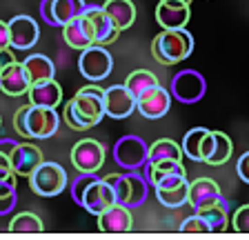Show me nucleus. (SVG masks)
<instances>
[{
  "instance_id": "f8f14e48",
  "label": "nucleus",
  "mask_w": 249,
  "mask_h": 240,
  "mask_svg": "<svg viewBox=\"0 0 249 240\" xmlns=\"http://www.w3.org/2000/svg\"><path fill=\"white\" fill-rule=\"evenodd\" d=\"M171 98H174V96H171L169 89H165L162 85H156V87L147 89L145 94H140L138 98H136V109H138V114L142 116V118L158 120L169 111Z\"/></svg>"
},
{
  "instance_id": "f3484780",
  "label": "nucleus",
  "mask_w": 249,
  "mask_h": 240,
  "mask_svg": "<svg viewBox=\"0 0 249 240\" xmlns=\"http://www.w3.org/2000/svg\"><path fill=\"white\" fill-rule=\"evenodd\" d=\"M31 87V80L25 71V65L9 60V63L2 65V71H0V91L11 98H18V96H25Z\"/></svg>"
},
{
  "instance_id": "c9c22d12",
  "label": "nucleus",
  "mask_w": 249,
  "mask_h": 240,
  "mask_svg": "<svg viewBox=\"0 0 249 240\" xmlns=\"http://www.w3.org/2000/svg\"><path fill=\"white\" fill-rule=\"evenodd\" d=\"M231 227L240 234H249V205H243V207L236 209V214L231 218Z\"/></svg>"
},
{
  "instance_id": "bb28decb",
  "label": "nucleus",
  "mask_w": 249,
  "mask_h": 240,
  "mask_svg": "<svg viewBox=\"0 0 249 240\" xmlns=\"http://www.w3.org/2000/svg\"><path fill=\"white\" fill-rule=\"evenodd\" d=\"M178 173H187L182 160H149L145 165V176L151 187H156L169 176H178Z\"/></svg>"
},
{
  "instance_id": "aec40b11",
  "label": "nucleus",
  "mask_w": 249,
  "mask_h": 240,
  "mask_svg": "<svg viewBox=\"0 0 249 240\" xmlns=\"http://www.w3.org/2000/svg\"><path fill=\"white\" fill-rule=\"evenodd\" d=\"M196 214H200L202 218L207 220L209 229L212 231H225L229 224V205L223 198V193H216L212 198L202 200L198 207H194Z\"/></svg>"
},
{
  "instance_id": "20e7f679",
  "label": "nucleus",
  "mask_w": 249,
  "mask_h": 240,
  "mask_svg": "<svg viewBox=\"0 0 249 240\" xmlns=\"http://www.w3.org/2000/svg\"><path fill=\"white\" fill-rule=\"evenodd\" d=\"M107 183L114 187V193H116V203L124 205L129 209H136L147 200L149 196V180H147L145 173H138L136 171H129L124 169V173H109Z\"/></svg>"
},
{
  "instance_id": "cd10ccee",
  "label": "nucleus",
  "mask_w": 249,
  "mask_h": 240,
  "mask_svg": "<svg viewBox=\"0 0 249 240\" xmlns=\"http://www.w3.org/2000/svg\"><path fill=\"white\" fill-rule=\"evenodd\" d=\"M231 154H233L231 138H229L225 131H213V149L205 162L212 165V167H220V165H225V162L231 158Z\"/></svg>"
},
{
  "instance_id": "39448f33",
  "label": "nucleus",
  "mask_w": 249,
  "mask_h": 240,
  "mask_svg": "<svg viewBox=\"0 0 249 240\" xmlns=\"http://www.w3.org/2000/svg\"><path fill=\"white\" fill-rule=\"evenodd\" d=\"M67 187H69V178L65 167L52 160H42L40 167L29 176V189L36 196H42V198L60 196Z\"/></svg>"
},
{
  "instance_id": "2f4dec72",
  "label": "nucleus",
  "mask_w": 249,
  "mask_h": 240,
  "mask_svg": "<svg viewBox=\"0 0 249 240\" xmlns=\"http://www.w3.org/2000/svg\"><path fill=\"white\" fill-rule=\"evenodd\" d=\"M124 85H127V89L138 98L140 94H145L147 89L156 87V85H160V83H158V78H156V73L147 71V69H136V71H131L129 76H127Z\"/></svg>"
},
{
  "instance_id": "412c9836",
  "label": "nucleus",
  "mask_w": 249,
  "mask_h": 240,
  "mask_svg": "<svg viewBox=\"0 0 249 240\" xmlns=\"http://www.w3.org/2000/svg\"><path fill=\"white\" fill-rule=\"evenodd\" d=\"M62 38L67 42L71 49H78V51H83V49L91 47L96 45V38H93V27L89 22V18L85 14H80L78 18L69 20L67 25H62Z\"/></svg>"
},
{
  "instance_id": "4468645a",
  "label": "nucleus",
  "mask_w": 249,
  "mask_h": 240,
  "mask_svg": "<svg viewBox=\"0 0 249 240\" xmlns=\"http://www.w3.org/2000/svg\"><path fill=\"white\" fill-rule=\"evenodd\" d=\"M192 18V5L185 0H158L156 22L162 29H182Z\"/></svg>"
},
{
  "instance_id": "6ab92c4d",
  "label": "nucleus",
  "mask_w": 249,
  "mask_h": 240,
  "mask_svg": "<svg viewBox=\"0 0 249 240\" xmlns=\"http://www.w3.org/2000/svg\"><path fill=\"white\" fill-rule=\"evenodd\" d=\"M83 14L89 18V22H91V27H93L96 45H111V42L120 36V29L116 27V22L109 18V14L105 11L103 5H87Z\"/></svg>"
},
{
  "instance_id": "423d86ee",
  "label": "nucleus",
  "mask_w": 249,
  "mask_h": 240,
  "mask_svg": "<svg viewBox=\"0 0 249 240\" xmlns=\"http://www.w3.org/2000/svg\"><path fill=\"white\" fill-rule=\"evenodd\" d=\"M114 69V58L109 53L107 45H91L83 49L78 58V71L89 83H103Z\"/></svg>"
},
{
  "instance_id": "1a4fd4ad",
  "label": "nucleus",
  "mask_w": 249,
  "mask_h": 240,
  "mask_svg": "<svg viewBox=\"0 0 249 240\" xmlns=\"http://www.w3.org/2000/svg\"><path fill=\"white\" fill-rule=\"evenodd\" d=\"M105 145L93 138H85L78 140L71 147V165L76 171L80 173H98L100 167L105 165Z\"/></svg>"
},
{
  "instance_id": "9b49d317",
  "label": "nucleus",
  "mask_w": 249,
  "mask_h": 240,
  "mask_svg": "<svg viewBox=\"0 0 249 240\" xmlns=\"http://www.w3.org/2000/svg\"><path fill=\"white\" fill-rule=\"evenodd\" d=\"M154 189H156V200L162 207L178 209L182 205H189V180H187V173L165 178Z\"/></svg>"
},
{
  "instance_id": "a19ab883",
  "label": "nucleus",
  "mask_w": 249,
  "mask_h": 240,
  "mask_svg": "<svg viewBox=\"0 0 249 240\" xmlns=\"http://www.w3.org/2000/svg\"><path fill=\"white\" fill-rule=\"evenodd\" d=\"M0 56H2V53H0ZM2 65H5V63H2V58H0V71H2Z\"/></svg>"
},
{
  "instance_id": "2eb2a0df",
  "label": "nucleus",
  "mask_w": 249,
  "mask_h": 240,
  "mask_svg": "<svg viewBox=\"0 0 249 240\" xmlns=\"http://www.w3.org/2000/svg\"><path fill=\"white\" fill-rule=\"evenodd\" d=\"M105 111L114 120H124L134 114L136 96L127 89V85H111L105 89Z\"/></svg>"
},
{
  "instance_id": "37998d69",
  "label": "nucleus",
  "mask_w": 249,
  "mask_h": 240,
  "mask_svg": "<svg viewBox=\"0 0 249 240\" xmlns=\"http://www.w3.org/2000/svg\"><path fill=\"white\" fill-rule=\"evenodd\" d=\"M0 125H2V118H0Z\"/></svg>"
},
{
  "instance_id": "e433bc0d",
  "label": "nucleus",
  "mask_w": 249,
  "mask_h": 240,
  "mask_svg": "<svg viewBox=\"0 0 249 240\" xmlns=\"http://www.w3.org/2000/svg\"><path fill=\"white\" fill-rule=\"evenodd\" d=\"M236 173H238V178L243 183L249 185V152H245L243 156L238 158V162H236Z\"/></svg>"
},
{
  "instance_id": "7ed1b4c3",
  "label": "nucleus",
  "mask_w": 249,
  "mask_h": 240,
  "mask_svg": "<svg viewBox=\"0 0 249 240\" xmlns=\"http://www.w3.org/2000/svg\"><path fill=\"white\" fill-rule=\"evenodd\" d=\"M194 51V36L192 32H187V27L182 29H162L158 36L151 40V56L156 58V63L171 67L192 56Z\"/></svg>"
},
{
  "instance_id": "a211bd4d",
  "label": "nucleus",
  "mask_w": 249,
  "mask_h": 240,
  "mask_svg": "<svg viewBox=\"0 0 249 240\" xmlns=\"http://www.w3.org/2000/svg\"><path fill=\"white\" fill-rule=\"evenodd\" d=\"M111 205H116L114 187L107 183V178L98 176L91 185H89V189H87V193H85L80 207L87 209L89 214H93V216H100L103 211H107Z\"/></svg>"
},
{
  "instance_id": "4be33fe9",
  "label": "nucleus",
  "mask_w": 249,
  "mask_h": 240,
  "mask_svg": "<svg viewBox=\"0 0 249 240\" xmlns=\"http://www.w3.org/2000/svg\"><path fill=\"white\" fill-rule=\"evenodd\" d=\"M9 158H11V167H14L16 176H27V178L36 171L40 167V162L45 160L42 152L36 145H31V142H18L16 149L9 154Z\"/></svg>"
},
{
  "instance_id": "f03ea898",
  "label": "nucleus",
  "mask_w": 249,
  "mask_h": 240,
  "mask_svg": "<svg viewBox=\"0 0 249 240\" xmlns=\"http://www.w3.org/2000/svg\"><path fill=\"white\" fill-rule=\"evenodd\" d=\"M60 127V116L53 107H38V104H25L16 111L14 116V129L22 138H52Z\"/></svg>"
},
{
  "instance_id": "5701e85b",
  "label": "nucleus",
  "mask_w": 249,
  "mask_h": 240,
  "mask_svg": "<svg viewBox=\"0 0 249 240\" xmlns=\"http://www.w3.org/2000/svg\"><path fill=\"white\" fill-rule=\"evenodd\" d=\"M96 218H98V229L107 231V234H124V231H131V227H134L131 209L120 203L111 205L107 211H103Z\"/></svg>"
},
{
  "instance_id": "a878e982",
  "label": "nucleus",
  "mask_w": 249,
  "mask_h": 240,
  "mask_svg": "<svg viewBox=\"0 0 249 240\" xmlns=\"http://www.w3.org/2000/svg\"><path fill=\"white\" fill-rule=\"evenodd\" d=\"M105 11L109 14V18L116 22L120 32L129 29L136 20V5L131 0H105L103 2Z\"/></svg>"
},
{
  "instance_id": "473e14b6",
  "label": "nucleus",
  "mask_w": 249,
  "mask_h": 240,
  "mask_svg": "<svg viewBox=\"0 0 249 240\" xmlns=\"http://www.w3.org/2000/svg\"><path fill=\"white\" fill-rule=\"evenodd\" d=\"M18 193H16V178L0 180V216H7L16 209Z\"/></svg>"
},
{
  "instance_id": "f704fd0d",
  "label": "nucleus",
  "mask_w": 249,
  "mask_h": 240,
  "mask_svg": "<svg viewBox=\"0 0 249 240\" xmlns=\"http://www.w3.org/2000/svg\"><path fill=\"white\" fill-rule=\"evenodd\" d=\"M178 229H180L182 234H209V231H212L209 229V224H207V220L202 218L200 214H196V211H194L189 218L182 220Z\"/></svg>"
},
{
  "instance_id": "58836bf2",
  "label": "nucleus",
  "mask_w": 249,
  "mask_h": 240,
  "mask_svg": "<svg viewBox=\"0 0 249 240\" xmlns=\"http://www.w3.org/2000/svg\"><path fill=\"white\" fill-rule=\"evenodd\" d=\"M5 178H16V173L11 167V158L0 152V180H5Z\"/></svg>"
},
{
  "instance_id": "7c9ffc66",
  "label": "nucleus",
  "mask_w": 249,
  "mask_h": 240,
  "mask_svg": "<svg viewBox=\"0 0 249 240\" xmlns=\"http://www.w3.org/2000/svg\"><path fill=\"white\" fill-rule=\"evenodd\" d=\"M9 231H14V234H40V231H45V224L36 214L22 211L9 220Z\"/></svg>"
},
{
  "instance_id": "b1692460",
  "label": "nucleus",
  "mask_w": 249,
  "mask_h": 240,
  "mask_svg": "<svg viewBox=\"0 0 249 240\" xmlns=\"http://www.w3.org/2000/svg\"><path fill=\"white\" fill-rule=\"evenodd\" d=\"M27 96H29L31 104H38V107H53V109H56L58 104L62 103V87L53 78L42 80V83L31 85Z\"/></svg>"
},
{
  "instance_id": "393cba45",
  "label": "nucleus",
  "mask_w": 249,
  "mask_h": 240,
  "mask_svg": "<svg viewBox=\"0 0 249 240\" xmlns=\"http://www.w3.org/2000/svg\"><path fill=\"white\" fill-rule=\"evenodd\" d=\"M22 65H25V71L29 76L31 85L42 83V80H52L56 76V65L45 53H31V56H27L22 60Z\"/></svg>"
},
{
  "instance_id": "4c0bfd02",
  "label": "nucleus",
  "mask_w": 249,
  "mask_h": 240,
  "mask_svg": "<svg viewBox=\"0 0 249 240\" xmlns=\"http://www.w3.org/2000/svg\"><path fill=\"white\" fill-rule=\"evenodd\" d=\"M11 49V38H9V22L0 20V53H7Z\"/></svg>"
},
{
  "instance_id": "c85d7f7f",
  "label": "nucleus",
  "mask_w": 249,
  "mask_h": 240,
  "mask_svg": "<svg viewBox=\"0 0 249 240\" xmlns=\"http://www.w3.org/2000/svg\"><path fill=\"white\" fill-rule=\"evenodd\" d=\"M216 193H220V185L216 180H212V178H196V180L189 183V207L192 209L198 207L202 200L212 198Z\"/></svg>"
},
{
  "instance_id": "6e6552de",
  "label": "nucleus",
  "mask_w": 249,
  "mask_h": 240,
  "mask_svg": "<svg viewBox=\"0 0 249 240\" xmlns=\"http://www.w3.org/2000/svg\"><path fill=\"white\" fill-rule=\"evenodd\" d=\"M169 91L174 96V100H178V103L194 104L202 100L205 91H207V83H205V76L196 69H180L171 78Z\"/></svg>"
},
{
  "instance_id": "79ce46f5",
  "label": "nucleus",
  "mask_w": 249,
  "mask_h": 240,
  "mask_svg": "<svg viewBox=\"0 0 249 240\" xmlns=\"http://www.w3.org/2000/svg\"><path fill=\"white\" fill-rule=\"evenodd\" d=\"M185 2H189V5H192V0H185Z\"/></svg>"
},
{
  "instance_id": "dca6fc26",
  "label": "nucleus",
  "mask_w": 249,
  "mask_h": 240,
  "mask_svg": "<svg viewBox=\"0 0 249 240\" xmlns=\"http://www.w3.org/2000/svg\"><path fill=\"white\" fill-rule=\"evenodd\" d=\"M182 154L194 162H205L213 149V131L205 127H194L182 136Z\"/></svg>"
},
{
  "instance_id": "72a5a7b5",
  "label": "nucleus",
  "mask_w": 249,
  "mask_h": 240,
  "mask_svg": "<svg viewBox=\"0 0 249 240\" xmlns=\"http://www.w3.org/2000/svg\"><path fill=\"white\" fill-rule=\"evenodd\" d=\"M96 178H98V173H80V171H78V176L73 178L71 183H69V193H71L73 203H76V205H83L85 193H87L89 185H91Z\"/></svg>"
},
{
  "instance_id": "ea45409f",
  "label": "nucleus",
  "mask_w": 249,
  "mask_h": 240,
  "mask_svg": "<svg viewBox=\"0 0 249 240\" xmlns=\"http://www.w3.org/2000/svg\"><path fill=\"white\" fill-rule=\"evenodd\" d=\"M16 145H18V140H16V138H0V152L7 154V156H9V154L16 149Z\"/></svg>"
},
{
  "instance_id": "c756f323",
  "label": "nucleus",
  "mask_w": 249,
  "mask_h": 240,
  "mask_svg": "<svg viewBox=\"0 0 249 240\" xmlns=\"http://www.w3.org/2000/svg\"><path fill=\"white\" fill-rule=\"evenodd\" d=\"M182 145H178L171 138H160L154 145H149V160H182Z\"/></svg>"
},
{
  "instance_id": "f257e3e1",
  "label": "nucleus",
  "mask_w": 249,
  "mask_h": 240,
  "mask_svg": "<svg viewBox=\"0 0 249 240\" xmlns=\"http://www.w3.org/2000/svg\"><path fill=\"white\" fill-rule=\"evenodd\" d=\"M107 116L105 111V89L100 85H85L76 91L71 100H67L62 109V120L67 127L76 131L91 129Z\"/></svg>"
},
{
  "instance_id": "0eeeda50",
  "label": "nucleus",
  "mask_w": 249,
  "mask_h": 240,
  "mask_svg": "<svg viewBox=\"0 0 249 240\" xmlns=\"http://www.w3.org/2000/svg\"><path fill=\"white\" fill-rule=\"evenodd\" d=\"M111 156L120 169H129V171L145 169V165L149 162V145L140 136H123L116 140Z\"/></svg>"
},
{
  "instance_id": "ddd939ff",
  "label": "nucleus",
  "mask_w": 249,
  "mask_h": 240,
  "mask_svg": "<svg viewBox=\"0 0 249 240\" xmlns=\"http://www.w3.org/2000/svg\"><path fill=\"white\" fill-rule=\"evenodd\" d=\"M9 38H11V49L16 51H25V49L36 47V42L40 40V27H38L36 18L31 16H14L9 20Z\"/></svg>"
},
{
  "instance_id": "9d476101",
  "label": "nucleus",
  "mask_w": 249,
  "mask_h": 240,
  "mask_svg": "<svg viewBox=\"0 0 249 240\" xmlns=\"http://www.w3.org/2000/svg\"><path fill=\"white\" fill-rule=\"evenodd\" d=\"M85 0H40V18L52 27H62L85 11Z\"/></svg>"
}]
</instances>
